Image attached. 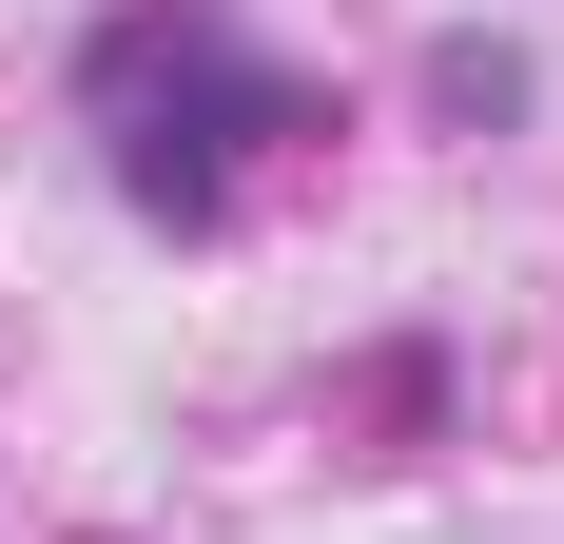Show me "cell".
Returning <instances> with one entry per match:
<instances>
[{"label":"cell","instance_id":"1","mask_svg":"<svg viewBox=\"0 0 564 544\" xmlns=\"http://www.w3.org/2000/svg\"><path fill=\"white\" fill-rule=\"evenodd\" d=\"M98 117H117V195H137L156 233H215L234 137H332L312 78H273V58L234 40V0H137V20L98 40Z\"/></svg>","mask_w":564,"mask_h":544},{"label":"cell","instance_id":"2","mask_svg":"<svg viewBox=\"0 0 564 544\" xmlns=\"http://www.w3.org/2000/svg\"><path fill=\"white\" fill-rule=\"evenodd\" d=\"M429 98H448V117H525V58H507V40H448V58H429Z\"/></svg>","mask_w":564,"mask_h":544}]
</instances>
